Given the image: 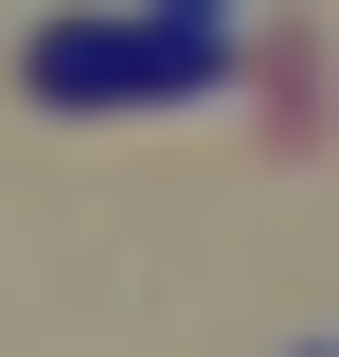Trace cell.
I'll use <instances>...</instances> for the list:
<instances>
[{
  "label": "cell",
  "mask_w": 339,
  "mask_h": 357,
  "mask_svg": "<svg viewBox=\"0 0 339 357\" xmlns=\"http://www.w3.org/2000/svg\"><path fill=\"white\" fill-rule=\"evenodd\" d=\"M161 18H214V0H161Z\"/></svg>",
  "instance_id": "2"
},
{
  "label": "cell",
  "mask_w": 339,
  "mask_h": 357,
  "mask_svg": "<svg viewBox=\"0 0 339 357\" xmlns=\"http://www.w3.org/2000/svg\"><path fill=\"white\" fill-rule=\"evenodd\" d=\"M214 72H232L214 18H72V36H36V107H197Z\"/></svg>",
  "instance_id": "1"
}]
</instances>
